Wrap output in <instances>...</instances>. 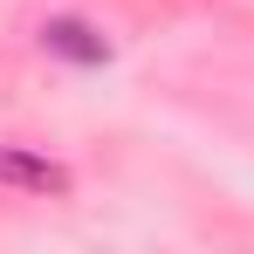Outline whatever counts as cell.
<instances>
[{"mask_svg":"<svg viewBox=\"0 0 254 254\" xmlns=\"http://www.w3.org/2000/svg\"><path fill=\"white\" fill-rule=\"evenodd\" d=\"M0 179L7 186H28V192H69V172L55 158H35L21 144H0Z\"/></svg>","mask_w":254,"mask_h":254,"instance_id":"cell-2","label":"cell"},{"mask_svg":"<svg viewBox=\"0 0 254 254\" xmlns=\"http://www.w3.org/2000/svg\"><path fill=\"white\" fill-rule=\"evenodd\" d=\"M42 48H48V55H62V62H76V69L110 62V42H103L89 21H76V14H48V21H42Z\"/></svg>","mask_w":254,"mask_h":254,"instance_id":"cell-1","label":"cell"}]
</instances>
